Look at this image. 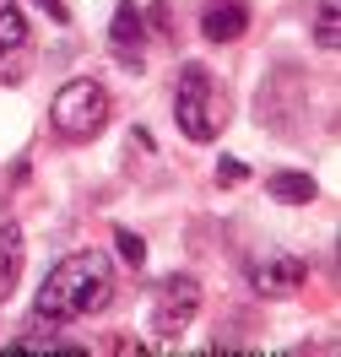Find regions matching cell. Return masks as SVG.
Instances as JSON below:
<instances>
[{
  "instance_id": "obj_1",
  "label": "cell",
  "mask_w": 341,
  "mask_h": 357,
  "mask_svg": "<svg viewBox=\"0 0 341 357\" xmlns=\"http://www.w3.org/2000/svg\"><path fill=\"white\" fill-rule=\"evenodd\" d=\"M109 298H114V266H109V255L82 249V255L60 260V266L44 276V287H38V309H33V314H44V319H54V325H66V319H87V314H98Z\"/></svg>"
},
{
  "instance_id": "obj_2",
  "label": "cell",
  "mask_w": 341,
  "mask_h": 357,
  "mask_svg": "<svg viewBox=\"0 0 341 357\" xmlns=\"http://www.w3.org/2000/svg\"><path fill=\"white\" fill-rule=\"evenodd\" d=\"M174 119L190 141H217V130L227 125V98L217 92L211 70L206 66H184L179 70V87H174Z\"/></svg>"
},
{
  "instance_id": "obj_3",
  "label": "cell",
  "mask_w": 341,
  "mask_h": 357,
  "mask_svg": "<svg viewBox=\"0 0 341 357\" xmlns=\"http://www.w3.org/2000/svg\"><path fill=\"white\" fill-rule=\"evenodd\" d=\"M109 87H98L92 76H82V82H66V87L54 92V109H49V119H54V130L66 135V141H92V135L109 125Z\"/></svg>"
},
{
  "instance_id": "obj_4",
  "label": "cell",
  "mask_w": 341,
  "mask_h": 357,
  "mask_svg": "<svg viewBox=\"0 0 341 357\" xmlns=\"http://www.w3.org/2000/svg\"><path fill=\"white\" fill-rule=\"evenodd\" d=\"M201 309V282L190 271H174L158 287V309H152V335H184L190 319Z\"/></svg>"
},
{
  "instance_id": "obj_5",
  "label": "cell",
  "mask_w": 341,
  "mask_h": 357,
  "mask_svg": "<svg viewBox=\"0 0 341 357\" xmlns=\"http://www.w3.org/2000/svg\"><path fill=\"white\" fill-rule=\"evenodd\" d=\"M303 276H309V266H303L298 255H266V260L250 266V287L260 292V298H293V292L303 287Z\"/></svg>"
},
{
  "instance_id": "obj_6",
  "label": "cell",
  "mask_w": 341,
  "mask_h": 357,
  "mask_svg": "<svg viewBox=\"0 0 341 357\" xmlns=\"http://www.w3.org/2000/svg\"><path fill=\"white\" fill-rule=\"evenodd\" d=\"M201 33L211 44H233L250 33V6L244 0H206L201 6Z\"/></svg>"
},
{
  "instance_id": "obj_7",
  "label": "cell",
  "mask_w": 341,
  "mask_h": 357,
  "mask_svg": "<svg viewBox=\"0 0 341 357\" xmlns=\"http://www.w3.org/2000/svg\"><path fill=\"white\" fill-rule=\"evenodd\" d=\"M109 44L125 66H141V44H146V11H136L130 0L114 6V22H109Z\"/></svg>"
},
{
  "instance_id": "obj_8",
  "label": "cell",
  "mask_w": 341,
  "mask_h": 357,
  "mask_svg": "<svg viewBox=\"0 0 341 357\" xmlns=\"http://www.w3.org/2000/svg\"><path fill=\"white\" fill-rule=\"evenodd\" d=\"M22 260H27V249H22V227L17 222H0V303L11 298V287H17V276H22Z\"/></svg>"
},
{
  "instance_id": "obj_9",
  "label": "cell",
  "mask_w": 341,
  "mask_h": 357,
  "mask_svg": "<svg viewBox=\"0 0 341 357\" xmlns=\"http://www.w3.org/2000/svg\"><path fill=\"white\" fill-rule=\"evenodd\" d=\"M266 190H271L276 201H287V206H309V201L319 195V184H315L309 174H287V168L266 178Z\"/></svg>"
},
{
  "instance_id": "obj_10",
  "label": "cell",
  "mask_w": 341,
  "mask_h": 357,
  "mask_svg": "<svg viewBox=\"0 0 341 357\" xmlns=\"http://www.w3.org/2000/svg\"><path fill=\"white\" fill-rule=\"evenodd\" d=\"M27 44V22H22V6L17 0H0V60L11 54V49Z\"/></svg>"
},
{
  "instance_id": "obj_11",
  "label": "cell",
  "mask_w": 341,
  "mask_h": 357,
  "mask_svg": "<svg viewBox=\"0 0 341 357\" xmlns=\"http://www.w3.org/2000/svg\"><path fill=\"white\" fill-rule=\"evenodd\" d=\"M315 44H319V49H336V44H341L336 0H319V6H315Z\"/></svg>"
},
{
  "instance_id": "obj_12",
  "label": "cell",
  "mask_w": 341,
  "mask_h": 357,
  "mask_svg": "<svg viewBox=\"0 0 341 357\" xmlns=\"http://www.w3.org/2000/svg\"><path fill=\"white\" fill-rule=\"evenodd\" d=\"M114 249H119V260H125L130 271L146 266V238H141V233H130V227H114Z\"/></svg>"
},
{
  "instance_id": "obj_13",
  "label": "cell",
  "mask_w": 341,
  "mask_h": 357,
  "mask_svg": "<svg viewBox=\"0 0 341 357\" xmlns=\"http://www.w3.org/2000/svg\"><path fill=\"white\" fill-rule=\"evenodd\" d=\"M244 174H250V168H244L238 157H222V162H217V184H244Z\"/></svg>"
},
{
  "instance_id": "obj_14",
  "label": "cell",
  "mask_w": 341,
  "mask_h": 357,
  "mask_svg": "<svg viewBox=\"0 0 341 357\" xmlns=\"http://www.w3.org/2000/svg\"><path fill=\"white\" fill-rule=\"evenodd\" d=\"M33 6H44L54 22H66V17H70V11H66V0H33Z\"/></svg>"
}]
</instances>
